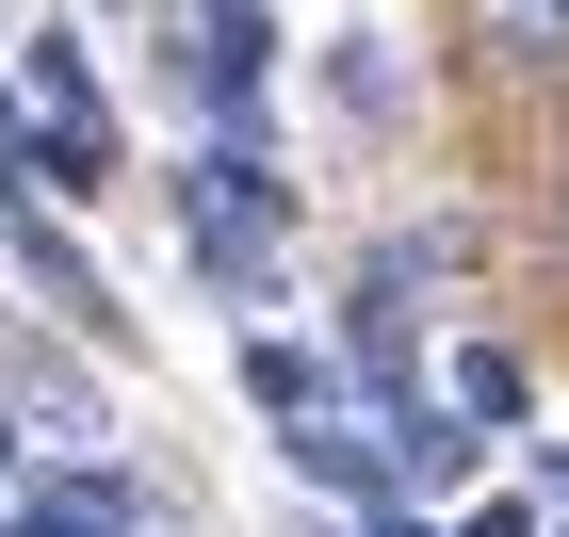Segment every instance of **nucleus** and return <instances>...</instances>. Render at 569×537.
Segmentation results:
<instances>
[{
  "label": "nucleus",
  "mask_w": 569,
  "mask_h": 537,
  "mask_svg": "<svg viewBox=\"0 0 569 537\" xmlns=\"http://www.w3.org/2000/svg\"><path fill=\"white\" fill-rule=\"evenodd\" d=\"M179 245L212 277L228 310H277V261H293V179L261 147H212V163H179Z\"/></svg>",
  "instance_id": "1"
},
{
  "label": "nucleus",
  "mask_w": 569,
  "mask_h": 537,
  "mask_svg": "<svg viewBox=\"0 0 569 537\" xmlns=\"http://www.w3.org/2000/svg\"><path fill=\"white\" fill-rule=\"evenodd\" d=\"M179 66H196L212 147H261V82H277V17L261 0H179Z\"/></svg>",
  "instance_id": "2"
},
{
  "label": "nucleus",
  "mask_w": 569,
  "mask_h": 537,
  "mask_svg": "<svg viewBox=\"0 0 569 537\" xmlns=\"http://www.w3.org/2000/svg\"><path fill=\"white\" fill-rule=\"evenodd\" d=\"M423 277L391 261V245H358L342 261V375L358 391H391V407H423V310H407Z\"/></svg>",
  "instance_id": "3"
},
{
  "label": "nucleus",
  "mask_w": 569,
  "mask_h": 537,
  "mask_svg": "<svg viewBox=\"0 0 569 537\" xmlns=\"http://www.w3.org/2000/svg\"><path fill=\"white\" fill-rule=\"evenodd\" d=\"M439 49H456V82H569V0H439Z\"/></svg>",
  "instance_id": "4"
},
{
  "label": "nucleus",
  "mask_w": 569,
  "mask_h": 537,
  "mask_svg": "<svg viewBox=\"0 0 569 537\" xmlns=\"http://www.w3.org/2000/svg\"><path fill=\"white\" fill-rule=\"evenodd\" d=\"M0 245L33 261V294H49V310H66V326H114V294H98V277H82V245H66V228H49L33 196H0Z\"/></svg>",
  "instance_id": "5"
},
{
  "label": "nucleus",
  "mask_w": 569,
  "mask_h": 537,
  "mask_svg": "<svg viewBox=\"0 0 569 537\" xmlns=\"http://www.w3.org/2000/svg\"><path fill=\"white\" fill-rule=\"evenodd\" d=\"M326 98H342V131H407V49L358 17V33L326 49Z\"/></svg>",
  "instance_id": "6"
},
{
  "label": "nucleus",
  "mask_w": 569,
  "mask_h": 537,
  "mask_svg": "<svg viewBox=\"0 0 569 537\" xmlns=\"http://www.w3.org/2000/svg\"><path fill=\"white\" fill-rule=\"evenodd\" d=\"M472 424H456V407H391V505H423V489H472Z\"/></svg>",
  "instance_id": "7"
},
{
  "label": "nucleus",
  "mask_w": 569,
  "mask_h": 537,
  "mask_svg": "<svg viewBox=\"0 0 569 537\" xmlns=\"http://www.w3.org/2000/svg\"><path fill=\"white\" fill-rule=\"evenodd\" d=\"M277 440H293V473H309V489H342V505H358V521H375V505H391V456L358 440L342 407H326V424H277Z\"/></svg>",
  "instance_id": "8"
},
{
  "label": "nucleus",
  "mask_w": 569,
  "mask_h": 537,
  "mask_svg": "<svg viewBox=\"0 0 569 537\" xmlns=\"http://www.w3.org/2000/svg\"><path fill=\"white\" fill-rule=\"evenodd\" d=\"M17 82H33V115H49V131H82V115H98V49H82V17L17 33Z\"/></svg>",
  "instance_id": "9"
},
{
  "label": "nucleus",
  "mask_w": 569,
  "mask_h": 537,
  "mask_svg": "<svg viewBox=\"0 0 569 537\" xmlns=\"http://www.w3.org/2000/svg\"><path fill=\"white\" fill-rule=\"evenodd\" d=\"M521 407H537V358H521V342H456V424H472V440L521 424Z\"/></svg>",
  "instance_id": "10"
},
{
  "label": "nucleus",
  "mask_w": 569,
  "mask_h": 537,
  "mask_svg": "<svg viewBox=\"0 0 569 537\" xmlns=\"http://www.w3.org/2000/svg\"><path fill=\"white\" fill-rule=\"evenodd\" d=\"M228 358H244V391H261L277 424H326V358H309V342H261V326H244Z\"/></svg>",
  "instance_id": "11"
},
{
  "label": "nucleus",
  "mask_w": 569,
  "mask_h": 537,
  "mask_svg": "<svg viewBox=\"0 0 569 537\" xmlns=\"http://www.w3.org/2000/svg\"><path fill=\"white\" fill-rule=\"evenodd\" d=\"M456 537H537V505H521V489H488V505H472Z\"/></svg>",
  "instance_id": "12"
},
{
  "label": "nucleus",
  "mask_w": 569,
  "mask_h": 537,
  "mask_svg": "<svg viewBox=\"0 0 569 537\" xmlns=\"http://www.w3.org/2000/svg\"><path fill=\"white\" fill-rule=\"evenodd\" d=\"M553 245H569V131H553Z\"/></svg>",
  "instance_id": "13"
},
{
  "label": "nucleus",
  "mask_w": 569,
  "mask_h": 537,
  "mask_svg": "<svg viewBox=\"0 0 569 537\" xmlns=\"http://www.w3.org/2000/svg\"><path fill=\"white\" fill-rule=\"evenodd\" d=\"M537 489H553V505H569V440H553V456H537Z\"/></svg>",
  "instance_id": "14"
},
{
  "label": "nucleus",
  "mask_w": 569,
  "mask_h": 537,
  "mask_svg": "<svg viewBox=\"0 0 569 537\" xmlns=\"http://www.w3.org/2000/svg\"><path fill=\"white\" fill-rule=\"evenodd\" d=\"M0 473H17V424H0Z\"/></svg>",
  "instance_id": "15"
}]
</instances>
